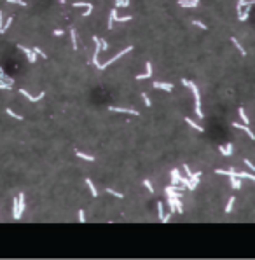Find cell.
Wrapping results in <instances>:
<instances>
[{
	"label": "cell",
	"mask_w": 255,
	"mask_h": 260,
	"mask_svg": "<svg viewBox=\"0 0 255 260\" xmlns=\"http://www.w3.org/2000/svg\"><path fill=\"white\" fill-rule=\"evenodd\" d=\"M182 84L184 86H187L189 89L192 91V94H194V112L197 114V117L199 119H203V110H201V94H199V89H197L196 82L192 80H187V79H184L182 80Z\"/></svg>",
	"instance_id": "obj_1"
},
{
	"label": "cell",
	"mask_w": 255,
	"mask_h": 260,
	"mask_svg": "<svg viewBox=\"0 0 255 260\" xmlns=\"http://www.w3.org/2000/svg\"><path fill=\"white\" fill-rule=\"evenodd\" d=\"M25 208H26V204H25V194H19V196H18V210L12 213L14 220H19L21 215H23V211H25Z\"/></svg>",
	"instance_id": "obj_2"
},
{
	"label": "cell",
	"mask_w": 255,
	"mask_h": 260,
	"mask_svg": "<svg viewBox=\"0 0 255 260\" xmlns=\"http://www.w3.org/2000/svg\"><path fill=\"white\" fill-rule=\"evenodd\" d=\"M231 126L232 128H236V129H241V131H245L246 135H248V138L250 140H255V135H253V131L248 128V124H240V122H231Z\"/></svg>",
	"instance_id": "obj_3"
},
{
	"label": "cell",
	"mask_w": 255,
	"mask_h": 260,
	"mask_svg": "<svg viewBox=\"0 0 255 260\" xmlns=\"http://www.w3.org/2000/svg\"><path fill=\"white\" fill-rule=\"evenodd\" d=\"M164 192H166V197H177V199H182V194L178 192V187L175 185H168L164 188Z\"/></svg>",
	"instance_id": "obj_4"
},
{
	"label": "cell",
	"mask_w": 255,
	"mask_h": 260,
	"mask_svg": "<svg viewBox=\"0 0 255 260\" xmlns=\"http://www.w3.org/2000/svg\"><path fill=\"white\" fill-rule=\"evenodd\" d=\"M18 49L26 54V58H28L30 63H35V59H37V53H35L33 49H28V47H25V46H18Z\"/></svg>",
	"instance_id": "obj_5"
},
{
	"label": "cell",
	"mask_w": 255,
	"mask_h": 260,
	"mask_svg": "<svg viewBox=\"0 0 255 260\" xmlns=\"http://www.w3.org/2000/svg\"><path fill=\"white\" fill-rule=\"evenodd\" d=\"M19 94H23L26 100L33 101V103H37V101H40V100H44V96H45V93H39L37 96H32V94H30V93H26L25 89H19Z\"/></svg>",
	"instance_id": "obj_6"
},
{
	"label": "cell",
	"mask_w": 255,
	"mask_h": 260,
	"mask_svg": "<svg viewBox=\"0 0 255 260\" xmlns=\"http://www.w3.org/2000/svg\"><path fill=\"white\" fill-rule=\"evenodd\" d=\"M108 110L110 112H121V114H129V115H140L138 110H133V108H123V106H110Z\"/></svg>",
	"instance_id": "obj_7"
},
{
	"label": "cell",
	"mask_w": 255,
	"mask_h": 260,
	"mask_svg": "<svg viewBox=\"0 0 255 260\" xmlns=\"http://www.w3.org/2000/svg\"><path fill=\"white\" fill-rule=\"evenodd\" d=\"M154 87L156 89H162V91H173V84L171 82H159V80H154Z\"/></svg>",
	"instance_id": "obj_8"
},
{
	"label": "cell",
	"mask_w": 255,
	"mask_h": 260,
	"mask_svg": "<svg viewBox=\"0 0 255 260\" xmlns=\"http://www.w3.org/2000/svg\"><path fill=\"white\" fill-rule=\"evenodd\" d=\"M145 68H147L145 73H143V75H136V80H143V79H150L152 77V63L147 61L145 63Z\"/></svg>",
	"instance_id": "obj_9"
},
{
	"label": "cell",
	"mask_w": 255,
	"mask_h": 260,
	"mask_svg": "<svg viewBox=\"0 0 255 260\" xmlns=\"http://www.w3.org/2000/svg\"><path fill=\"white\" fill-rule=\"evenodd\" d=\"M180 183H182L185 188H189V190H194V188L197 187L196 183L191 182V178H189V176H182V175H180Z\"/></svg>",
	"instance_id": "obj_10"
},
{
	"label": "cell",
	"mask_w": 255,
	"mask_h": 260,
	"mask_svg": "<svg viewBox=\"0 0 255 260\" xmlns=\"http://www.w3.org/2000/svg\"><path fill=\"white\" fill-rule=\"evenodd\" d=\"M218 150H220L222 155H231V154H232V143H227L226 147H224V145H220V147H218Z\"/></svg>",
	"instance_id": "obj_11"
},
{
	"label": "cell",
	"mask_w": 255,
	"mask_h": 260,
	"mask_svg": "<svg viewBox=\"0 0 255 260\" xmlns=\"http://www.w3.org/2000/svg\"><path fill=\"white\" fill-rule=\"evenodd\" d=\"M178 183H180V173L178 169H171V185L178 187Z\"/></svg>",
	"instance_id": "obj_12"
},
{
	"label": "cell",
	"mask_w": 255,
	"mask_h": 260,
	"mask_svg": "<svg viewBox=\"0 0 255 260\" xmlns=\"http://www.w3.org/2000/svg\"><path fill=\"white\" fill-rule=\"evenodd\" d=\"M86 185H88L91 196H93V197H96V196H98V190H96V187H94V183L91 182V178H86Z\"/></svg>",
	"instance_id": "obj_13"
},
{
	"label": "cell",
	"mask_w": 255,
	"mask_h": 260,
	"mask_svg": "<svg viewBox=\"0 0 255 260\" xmlns=\"http://www.w3.org/2000/svg\"><path fill=\"white\" fill-rule=\"evenodd\" d=\"M229 178H231V185H232V188L240 190L241 188V178H238L236 175H232V176H229Z\"/></svg>",
	"instance_id": "obj_14"
},
{
	"label": "cell",
	"mask_w": 255,
	"mask_h": 260,
	"mask_svg": "<svg viewBox=\"0 0 255 260\" xmlns=\"http://www.w3.org/2000/svg\"><path fill=\"white\" fill-rule=\"evenodd\" d=\"M185 122H187V124H189V126H191V128H194V129H197V131H199V133H203V131H205V128H203V126H199V124H197V122H194V120H192V119H189V117H185Z\"/></svg>",
	"instance_id": "obj_15"
},
{
	"label": "cell",
	"mask_w": 255,
	"mask_h": 260,
	"mask_svg": "<svg viewBox=\"0 0 255 260\" xmlns=\"http://www.w3.org/2000/svg\"><path fill=\"white\" fill-rule=\"evenodd\" d=\"M231 42H232V44L236 46V49L240 51V54H241V56H246V51L243 49V46H241V44L238 42V39H234V37H232V39H231Z\"/></svg>",
	"instance_id": "obj_16"
},
{
	"label": "cell",
	"mask_w": 255,
	"mask_h": 260,
	"mask_svg": "<svg viewBox=\"0 0 255 260\" xmlns=\"http://www.w3.org/2000/svg\"><path fill=\"white\" fill-rule=\"evenodd\" d=\"M75 155H77V157H80V159H84V161H89V162H93V161H94L93 155L84 154V152H80V150H77V152H75Z\"/></svg>",
	"instance_id": "obj_17"
},
{
	"label": "cell",
	"mask_w": 255,
	"mask_h": 260,
	"mask_svg": "<svg viewBox=\"0 0 255 260\" xmlns=\"http://www.w3.org/2000/svg\"><path fill=\"white\" fill-rule=\"evenodd\" d=\"M238 114H240V119L243 120L245 124H250V122H248V115H246V112H245V108H243V106H240V108H238Z\"/></svg>",
	"instance_id": "obj_18"
},
{
	"label": "cell",
	"mask_w": 255,
	"mask_h": 260,
	"mask_svg": "<svg viewBox=\"0 0 255 260\" xmlns=\"http://www.w3.org/2000/svg\"><path fill=\"white\" fill-rule=\"evenodd\" d=\"M70 39H72V46H74V49L77 51V49H79V46H77V33H75L74 28L70 30Z\"/></svg>",
	"instance_id": "obj_19"
},
{
	"label": "cell",
	"mask_w": 255,
	"mask_h": 260,
	"mask_svg": "<svg viewBox=\"0 0 255 260\" xmlns=\"http://www.w3.org/2000/svg\"><path fill=\"white\" fill-rule=\"evenodd\" d=\"M236 176H238V178H248V180H253L255 182V175H250V173H243V171L238 173V171H236Z\"/></svg>",
	"instance_id": "obj_20"
},
{
	"label": "cell",
	"mask_w": 255,
	"mask_h": 260,
	"mask_svg": "<svg viewBox=\"0 0 255 260\" xmlns=\"http://www.w3.org/2000/svg\"><path fill=\"white\" fill-rule=\"evenodd\" d=\"M178 4L182 5V7H196V2H192V0H178Z\"/></svg>",
	"instance_id": "obj_21"
},
{
	"label": "cell",
	"mask_w": 255,
	"mask_h": 260,
	"mask_svg": "<svg viewBox=\"0 0 255 260\" xmlns=\"http://www.w3.org/2000/svg\"><path fill=\"white\" fill-rule=\"evenodd\" d=\"M157 215H159V220L162 222V218H164V204L162 202H157Z\"/></svg>",
	"instance_id": "obj_22"
},
{
	"label": "cell",
	"mask_w": 255,
	"mask_h": 260,
	"mask_svg": "<svg viewBox=\"0 0 255 260\" xmlns=\"http://www.w3.org/2000/svg\"><path fill=\"white\" fill-rule=\"evenodd\" d=\"M105 192L110 194V196H115V197H119V199H123V197H124V194H123V192H115V190H112V188H105Z\"/></svg>",
	"instance_id": "obj_23"
},
{
	"label": "cell",
	"mask_w": 255,
	"mask_h": 260,
	"mask_svg": "<svg viewBox=\"0 0 255 260\" xmlns=\"http://www.w3.org/2000/svg\"><path fill=\"white\" fill-rule=\"evenodd\" d=\"M175 206H177V213H178V215H182V213H184V206H182V201H180V199H177V197H175Z\"/></svg>",
	"instance_id": "obj_24"
},
{
	"label": "cell",
	"mask_w": 255,
	"mask_h": 260,
	"mask_svg": "<svg viewBox=\"0 0 255 260\" xmlns=\"http://www.w3.org/2000/svg\"><path fill=\"white\" fill-rule=\"evenodd\" d=\"M199 178H201V171H197V173H192V176H191V182L192 183H199Z\"/></svg>",
	"instance_id": "obj_25"
},
{
	"label": "cell",
	"mask_w": 255,
	"mask_h": 260,
	"mask_svg": "<svg viewBox=\"0 0 255 260\" xmlns=\"http://www.w3.org/2000/svg\"><path fill=\"white\" fill-rule=\"evenodd\" d=\"M5 112H7V114H9L11 117H14V119H18V120H23V117H21V115H18V114H16V112L12 110V108H5Z\"/></svg>",
	"instance_id": "obj_26"
},
{
	"label": "cell",
	"mask_w": 255,
	"mask_h": 260,
	"mask_svg": "<svg viewBox=\"0 0 255 260\" xmlns=\"http://www.w3.org/2000/svg\"><path fill=\"white\" fill-rule=\"evenodd\" d=\"M143 185H145V188H147L149 192H156V190H154V187H152V183H150V180H149V178L143 180Z\"/></svg>",
	"instance_id": "obj_27"
},
{
	"label": "cell",
	"mask_w": 255,
	"mask_h": 260,
	"mask_svg": "<svg viewBox=\"0 0 255 260\" xmlns=\"http://www.w3.org/2000/svg\"><path fill=\"white\" fill-rule=\"evenodd\" d=\"M142 100H143V103H145V106L152 105V101H150V98L147 96V93H142Z\"/></svg>",
	"instance_id": "obj_28"
},
{
	"label": "cell",
	"mask_w": 255,
	"mask_h": 260,
	"mask_svg": "<svg viewBox=\"0 0 255 260\" xmlns=\"http://www.w3.org/2000/svg\"><path fill=\"white\" fill-rule=\"evenodd\" d=\"M234 201H236V197H231V199H229V202H227V206H226V213H229L231 210H232V206H234Z\"/></svg>",
	"instance_id": "obj_29"
},
{
	"label": "cell",
	"mask_w": 255,
	"mask_h": 260,
	"mask_svg": "<svg viewBox=\"0 0 255 260\" xmlns=\"http://www.w3.org/2000/svg\"><path fill=\"white\" fill-rule=\"evenodd\" d=\"M246 2H248V0H240V2H238V14L243 12V7L246 5Z\"/></svg>",
	"instance_id": "obj_30"
},
{
	"label": "cell",
	"mask_w": 255,
	"mask_h": 260,
	"mask_svg": "<svg viewBox=\"0 0 255 260\" xmlns=\"http://www.w3.org/2000/svg\"><path fill=\"white\" fill-rule=\"evenodd\" d=\"M0 89H12V84L11 82H0Z\"/></svg>",
	"instance_id": "obj_31"
},
{
	"label": "cell",
	"mask_w": 255,
	"mask_h": 260,
	"mask_svg": "<svg viewBox=\"0 0 255 260\" xmlns=\"http://www.w3.org/2000/svg\"><path fill=\"white\" fill-rule=\"evenodd\" d=\"M11 23H12V18H7V20H5V23H4V30H2V33H4V32H7V28L11 26Z\"/></svg>",
	"instance_id": "obj_32"
},
{
	"label": "cell",
	"mask_w": 255,
	"mask_h": 260,
	"mask_svg": "<svg viewBox=\"0 0 255 260\" xmlns=\"http://www.w3.org/2000/svg\"><path fill=\"white\" fill-rule=\"evenodd\" d=\"M184 171H185V176H189V178L192 176V171L189 169V164H184Z\"/></svg>",
	"instance_id": "obj_33"
},
{
	"label": "cell",
	"mask_w": 255,
	"mask_h": 260,
	"mask_svg": "<svg viewBox=\"0 0 255 260\" xmlns=\"http://www.w3.org/2000/svg\"><path fill=\"white\" fill-rule=\"evenodd\" d=\"M79 222H80V223H84V222H86V217H84V210H79Z\"/></svg>",
	"instance_id": "obj_34"
},
{
	"label": "cell",
	"mask_w": 255,
	"mask_h": 260,
	"mask_svg": "<svg viewBox=\"0 0 255 260\" xmlns=\"http://www.w3.org/2000/svg\"><path fill=\"white\" fill-rule=\"evenodd\" d=\"M9 4H18V5H26L25 0H7Z\"/></svg>",
	"instance_id": "obj_35"
},
{
	"label": "cell",
	"mask_w": 255,
	"mask_h": 260,
	"mask_svg": "<svg viewBox=\"0 0 255 260\" xmlns=\"http://www.w3.org/2000/svg\"><path fill=\"white\" fill-rule=\"evenodd\" d=\"M4 12H2V11H0V33H2V30H4Z\"/></svg>",
	"instance_id": "obj_36"
},
{
	"label": "cell",
	"mask_w": 255,
	"mask_h": 260,
	"mask_svg": "<svg viewBox=\"0 0 255 260\" xmlns=\"http://www.w3.org/2000/svg\"><path fill=\"white\" fill-rule=\"evenodd\" d=\"M192 24H196V26H199V28H201V30H208V26H206V24H203L201 21H194V23H192Z\"/></svg>",
	"instance_id": "obj_37"
},
{
	"label": "cell",
	"mask_w": 255,
	"mask_h": 260,
	"mask_svg": "<svg viewBox=\"0 0 255 260\" xmlns=\"http://www.w3.org/2000/svg\"><path fill=\"white\" fill-rule=\"evenodd\" d=\"M243 164H246V166H248V168H250V169H253V173H255V166H253V164H252L248 159H245V161H243Z\"/></svg>",
	"instance_id": "obj_38"
},
{
	"label": "cell",
	"mask_w": 255,
	"mask_h": 260,
	"mask_svg": "<svg viewBox=\"0 0 255 260\" xmlns=\"http://www.w3.org/2000/svg\"><path fill=\"white\" fill-rule=\"evenodd\" d=\"M173 213H168V215H164V218H162V223H168L170 222V218H171Z\"/></svg>",
	"instance_id": "obj_39"
},
{
	"label": "cell",
	"mask_w": 255,
	"mask_h": 260,
	"mask_svg": "<svg viewBox=\"0 0 255 260\" xmlns=\"http://www.w3.org/2000/svg\"><path fill=\"white\" fill-rule=\"evenodd\" d=\"M33 51H35V53H37V56H42V58H45V53H42V51H40L39 47H35Z\"/></svg>",
	"instance_id": "obj_40"
},
{
	"label": "cell",
	"mask_w": 255,
	"mask_h": 260,
	"mask_svg": "<svg viewBox=\"0 0 255 260\" xmlns=\"http://www.w3.org/2000/svg\"><path fill=\"white\" fill-rule=\"evenodd\" d=\"M100 44H102V51H105V49L108 47V44L105 42V40H103V39H100Z\"/></svg>",
	"instance_id": "obj_41"
},
{
	"label": "cell",
	"mask_w": 255,
	"mask_h": 260,
	"mask_svg": "<svg viewBox=\"0 0 255 260\" xmlns=\"http://www.w3.org/2000/svg\"><path fill=\"white\" fill-rule=\"evenodd\" d=\"M115 5H117V7H124L126 2H124V0H115Z\"/></svg>",
	"instance_id": "obj_42"
},
{
	"label": "cell",
	"mask_w": 255,
	"mask_h": 260,
	"mask_svg": "<svg viewBox=\"0 0 255 260\" xmlns=\"http://www.w3.org/2000/svg\"><path fill=\"white\" fill-rule=\"evenodd\" d=\"M54 35H56V37H61V35H63V30H54Z\"/></svg>",
	"instance_id": "obj_43"
},
{
	"label": "cell",
	"mask_w": 255,
	"mask_h": 260,
	"mask_svg": "<svg viewBox=\"0 0 255 260\" xmlns=\"http://www.w3.org/2000/svg\"><path fill=\"white\" fill-rule=\"evenodd\" d=\"M0 73H2V75L5 77V72H4V68H2V67H0Z\"/></svg>",
	"instance_id": "obj_44"
},
{
	"label": "cell",
	"mask_w": 255,
	"mask_h": 260,
	"mask_svg": "<svg viewBox=\"0 0 255 260\" xmlns=\"http://www.w3.org/2000/svg\"><path fill=\"white\" fill-rule=\"evenodd\" d=\"M2 79H5V77H4V75H2V73H0V82H2Z\"/></svg>",
	"instance_id": "obj_45"
},
{
	"label": "cell",
	"mask_w": 255,
	"mask_h": 260,
	"mask_svg": "<svg viewBox=\"0 0 255 260\" xmlns=\"http://www.w3.org/2000/svg\"><path fill=\"white\" fill-rule=\"evenodd\" d=\"M192 2H196V4H199V0H192Z\"/></svg>",
	"instance_id": "obj_46"
}]
</instances>
